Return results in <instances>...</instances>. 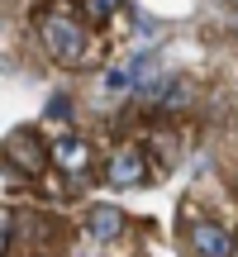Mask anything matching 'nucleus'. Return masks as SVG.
<instances>
[{
    "label": "nucleus",
    "instance_id": "1",
    "mask_svg": "<svg viewBox=\"0 0 238 257\" xmlns=\"http://www.w3.org/2000/svg\"><path fill=\"white\" fill-rule=\"evenodd\" d=\"M38 38H43L48 57L62 67H86V57H91V34H86L81 19H72L67 10H48L43 19H38Z\"/></svg>",
    "mask_w": 238,
    "mask_h": 257
},
{
    "label": "nucleus",
    "instance_id": "2",
    "mask_svg": "<svg viewBox=\"0 0 238 257\" xmlns=\"http://www.w3.org/2000/svg\"><path fill=\"white\" fill-rule=\"evenodd\" d=\"M5 167H19L24 176H43L48 167H53V153H48V143L34 134V128H15V134L5 138Z\"/></svg>",
    "mask_w": 238,
    "mask_h": 257
},
{
    "label": "nucleus",
    "instance_id": "3",
    "mask_svg": "<svg viewBox=\"0 0 238 257\" xmlns=\"http://www.w3.org/2000/svg\"><path fill=\"white\" fill-rule=\"evenodd\" d=\"M186 243H191L195 252H205V257H229L238 243H233V233L224 229V224H214V219H191V229H186Z\"/></svg>",
    "mask_w": 238,
    "mask_h": 257
},
{
    "label": "nucleus",
    "instance_id": "4",
    "mask_svg": "<svg viewBox=\"0 0 238 257\" xmlns=\"http://www.w3.org/2000/svg\"><path fill=\"white\" fill-rule=\"evenodd\" d=\"M48 153H53V167H62V176H86V172H91V143L76 138V134L53 138Z\"/></svg>",
    "mask_w": 238,
    "mask_h": 257
},
{
    "label": "nucleus",
    "instance_id": "5",
    "mask_svg": "<svg viewBox=\"0 0 238 257\" xmlns=\"http://www.w3.org/2000/svg\"><path fill=\"white\" fill-rule=\"evenodd\" d=\"M81 229H86V238H91V243H114L119 233L129 229V219H124L119 205H91L86 219H81Z\"/></svg>",
    "mask_w": 238,
    "mask_h": 257
},
{
    "label": "nucleus",
    "instance_id": "6",
    "mask_svg": "<svg viewBox=\"0 0 238 257\" xmlns=\"http://www.w3.org/2000/svg\"><path fill=\"white\" fill-rule=\"evenodd\" d=\"M143 176H148V157L138 148H119L110 157V167H105V181L110 186H138Z\"/></svg>",
    "mask_w": 238,
    "mask_h": 257
},
{
    "label": "nucleus",
    "instance_id": "7",
    "mask_svg": "<svg viewBox=\"0 0 238 257\" xmlns=\"http://www.w3.org/2000/svg\"><path fill=\"white\" fill-rule=\"evenodd\" d=\"M124 10V0H81V15L86 24H110V19Z\"/></svg>",
    "mask_w": 238,
    "mask_h": 257
},
{
    "label": "nucleus",
    "instance_id": "8",
    "mask_svg": "<svg viewBox=\"0 0 238 257\" xmlns=\"http://www.w3.org/2000/svg\"><path fill=\"white\" fill-rule=\"evenodd\" d=\"M10 238H15V214L0 205V252H10Z\"/></svg>",
    "mask_w": 238,
    "mask_h": 257
},
{
    "label": "nucleus",
    "instance_id": "9",
    "mask_svg": "<svg viewBox=\"0 0 238 257\" xmlns=\"http://www.w3.org/2000/svg\"><path fill=\"white\" fill-rule=\"evenodd\" d=\"M67 114H72V100L67 95H53L48 100V119H67Z\"/></svg>",
    "mask_w": 238,
    "mask_h": 257
}]
</instances>
